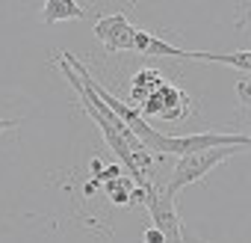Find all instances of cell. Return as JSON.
Here are the masks:
<instances>
[{
	"label": "cell",
	"instance_id": "obj_1",
	"mask_svg": "<svg viewBox=\"0 0 251 243\" xmlns=\"http://www.w3.org/2000/svg\"><path fill=\"white\" fill-rule=\"evenodd\" d=\"M236 146H222V149H210V152H201V154H189V157H177L175 160V169L169 175V181L163 184L166 193L175 199L183 187L201 181L204 175H210L216 166H222L227 157H236Z\"/></svg>",
	"mask_w": 251,
	"mask_h": 243
},
{
	"label": "cell",
	"instance_id": "obj_2",
	"mask_svg": "<svg viewBox=\"0 0 251 243\" xmlns=\"http://www.w3.org/2000/svg\"><path fill=\"white\" fill-rule=\"evenodd\" d=\"M189 110H192L189 95H186L177 83H169V80L139 107V113H142L145 119H148V116H160V119H166V122H180V119L189 116Z\"/></svg>",
	"mask_w": 251,
	"mask_h": 243
},
{
	"label": "cell",
	"instance_id": "obj_3",
	"mask_svg": "<svg viewBox=\"0 0 251 243\" xmlns=\"http://www.w3.org/2000/svg\"><path fill=\"white\" fill-rule=\"evenodd\" d=\"M136 30L124 12H112V15H100L95 21V36L98 42L109 51V54H118V51H133V42H136Z\"/></svg>",
	"mask_w": 251,
	"mask_h": 243
},
{
	"label": "cell",
	"instance_id": "obj_4",
	"mask_svg": "<svg viewBox=\"0 0 251 243\" xmlns=\"http://www.w3.org/2000/svg\"><path fill=\"white\" fill-rule=\"evenodd\" d=\"M133 51L142 54V57H172V60H198V51H183V48H175L172 42L148 33V30H136V42H133Z\"/></svg>",
	"mask_w": 251,
	"mask_h": 243
},
{
	"label": "cell",
	"instance_id": "obj_5",
	"mask_svg": "<svg viewBox=\"0 0 251 243\" xmlns=\"http://www.w3.org/2000/svg\"><path fill=\"white\" fill-rule=\"evenodd\" d=\"M166 83V77L157 71V68H139L133 74V83H130V107H142L160 86Z\"/></svg>",
	"mask_w": 251,
	"mask_h": 243
},
{
	"label": "cell",
	"instance_id": "obj_6",
	"mask_svg": "<svg viewBox=\"0 0 251 243\" xmlns=\"http://www.w3.org/2000/svg\"><path fill=\"white\" fill-rule=\"evenodd\" d=\"M71 18H89V12L77 3V0H48L42 6V21L45 24H59Z\"/></svg>",
	"mask_w": 251,
	"mask_h": 243
},
{
	"label": "cell",
	"instance_id": "obj_7",
	"mask_svg": "<svg viewBox=\"0 0 251 243\" xmlns=\"http://www.w3.org/2000/svg\"><path fill=\"white\" fill-rule=\"evenodd\" d=\"M198 60L204 62H225L230 68H242L251 74V51H230V54H210V51H198Z\"/></svg>",
	"mask_w": 251,
	"mask_h": 243
},
{
	"label": "cell",
	"instance_id": "obj_8",
	"mask_svg": "<svg viewBox=\"0 0 251 243\" xmlns=\"http://www.w3.org/2000/svg\"><path fill=\"white\" fill-rule=\"evenodd\" d=\"M236 95H239L242 104L251 107V83H248V80H239V83H236Z\"/></svg>",
	"mask_w": 251,
	"mask_h": 243
},
{
	"label": "cell",
	"instance_id": "obj_9",
	"mask_svg": "<svg viewBox=\"0 0 251 243\" xmlns=\"http://www.w3.org/2000/svg\"><path fill=\"white\" fill-rule=\"evenodd\" d=\"M145 243H166V234L151 225V228H145Z\"/></svg>",
	"mask_w": 251,
	"mask_h": 243
},
{
	"label": "cell",
	"instance_id": "obj_10",
	"mask_svg": "<svg viewBox=\"0 0 251 243\" xmlns=\"http://www.w3.org/2000/svg\"><path fill=\"white\" fill-rule=\"evenodd\" d=\"M248 24H251V3H248V6L242 9V15L236 18V30H242V27H248Z\"/></svg>",
	"mask_w": 251,
	"mask_h": 243
},
{
	"label": "cell",
	"instance_id": "obj_11",
	"mask_svg": "<svg viewBox=\"0 0 251 243\" xmlns=\"http://www.w3.org/2000/svg\"><path fill=\"white\" fill-rule=\"evenodd\" d=\"M12 128H18V119H0V134L12 131Z\"/></svg>",
	"mask_w": 251,
	"mask_h": 243
}]
</instances>
